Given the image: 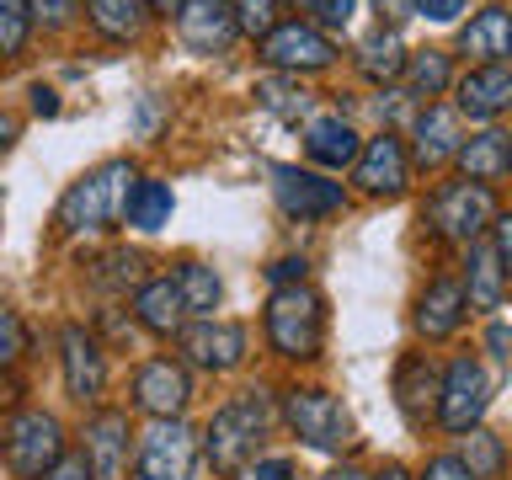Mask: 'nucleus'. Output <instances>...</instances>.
I'll return each mask as SVG.
<instances>
[{"label": "nucleus", "mask_w": 512, "mask_h": 480, "mask_svg": "<svg viewBox=\"0 0 512 480\" xmlns=\"http://www.w3.org/2000/svg\"><path fill=\"white\" fill-rule=\"evenodd\" d=\"M262 59H267V70H278V75H315V70H331L336 64V43L315 22L294 16V22H278L262 38Z\"/></svg>", "instance_id": "nucleus-9"}, {"label": "nucleus", "mask_w": 512, "mask_h": 480, "mask_svg": "<svg viewBox=\"0 0 512 480\" xmlns=\"http://www.w3.org/2000/svg\"><path fill=\"white\" fill-rule=\"evenodd\" d=\"M59 368H64V390L80 406H91L107 390V352L86 326H64L59 331Z\"/></svg>", "instance_id": "nucleus-14"}, {"label": "nucleus", "mask_w": 512, "mask_h": 480, "mask_svg": "<svg viewBox=\"0 0 512 480\" xmlns=\"http://www.w3.org/2000/svg\"><path fill=\"white\" fill-rule=\"evenodd\" d=\"M491 251H496V262H502V272H512V208L491 219Z\"/></svg>", "instance_id": "nucleus-39"}, {"label": "nucleus", "mask_w": 512, "mask_h": 480, "mask_svg": "<svg viewBox=\"0 0 512 480\" xmlns=\"http://www.w3.org/2000/svg\"><path fill=\"white\" fill-rule=\"evenodd\" d=\"M507 134L502 128H480V134H464V144H459V171H464V182H502L507 176Z\"/></svg>", "instance_id": "nucleus-24"}, {"label": "nucleus", "mask_w": 512, "mask_h": 480, "mask_svg": "<svg viewBox=\"0 0 512 480\" xmlns=\"http://www.w3.org/2000/svg\"><path fill=\"white\" fill-rule=\"evenodd\" d=\"M363 150V139H358V128H352L342 112H320V118L304 123V155L315 160V166H326V171H342L352 166Z\"/></svg>", "instance_id": "nucleus-21"}, {"label": "nucleus", "mask_w": 512, "mask_h": 480, "mask_svg": "<svg viewBox=\"0 0 512 480\" xmlns=\"http://www.w3.org/2000/svg\"><path fill=\"white\" fill-rule=\"evenodd\" d=\"M251 96H256V102H262L278 123H299V118H310V102H315V96L299 86V75H278V70L256 80V91H251Z\"/></svg>", "instance_id": "nucleus-30"}, {"label": "nucleus", "mask_w": 512, "mask_h": 480, "mask_svg": "<svg viewBox=\"0 0 512 480\" xmlns=\"http://www.w3.org/2000/svg\"><path fill=\"white\" fill-rule=\"evenodd\" d=\"M102 283L112 294H123V288H139L144 283V251H107L102 256Z\"/></svg>", "instance_id": "nucleus-35"}, {"label": "nucleus", "mask_w": 512, "mask_h": 480, "mask_svg": "<svg viewBox=\"0 0 512 480\" xmlns=\"http://www.w3.org/2000/svg\"><path fill=\"white\" fill-rule=\"evenodd\" d=\"M80 438L91 480H128V411H91Z\"/></svg>", "instance_id": "nucleus-18"}, {"label": "nucleus", "mask_w": 512, "mask_h": 480, "mask_svg": "<svg viewBox=\"0 0 512 480\" xmlns=\"http://www.w3.org/2000/svg\"><path fill=\"white\" fill-rule=\"evenodd\" d=\"M155 118H160V102H144V107H139V134H144V139L155 134Z\"/></svg>", "instance_id": "nucleus-49"}, {"label": "nucleus", "mask_w": 512, "mask_h": 480, "mask_svg": "<svg viewBox=\"0 0 512 480\" xmlns=\"http://www.w3.org/2000/svg\"><path fill=\"white\" fill-rule=\"evenodd\" d=\"M64 454V427L48 411H16L0 427V459L16 480H38L43 470H54Z\"/></svg>", "instance_id": "nucleus-6"}, {"label": "nucleus", "mask_w": 512, "mask_h": 480, "mask_svg": "<svg viewBox=\"0 0 512 480\" xmlns=\"http://www.w3.org/2000/svg\"><path fill=\"white\" fill-rule=\"evenodd\" d=\"M438 384H443V374L432 368L427 352L400 358V368H395V400H400V416H406L411 427L438 422Z\"/></svg>", "instance_id": "nucleus-19"}, {"label": "nucleus", "mask_w": 512, "mask_h": 480, "mask_svg": "<svg viewBox=\"0 0 512 480\" xmlns=\"http://www.w3.org/2000/svg\"><path fill=\"white\" fill-rule=\"evenodd\" d=\"M486 347H491L502 363H512V326H502V320H491V326H486Z\"/></svg>", "instance_id": "nucleus-45"}, {"label": "nucleus", "mask_w": 512, "mask_h": 480, "mask_svg": "<svg viewBox=\"0 0 512 480\" xmlns=\"http://www.w3.org/2000/svg\"><path fill=\"white\" fill-rule=\"evenodd\" d=\"M32 112H38V118H54V112H59V96L48 91V86H32Z\"/></svg>", "instance_id": "nucleus-48"}, {"label": "nucleus", "mask_w": 512, "mask_h": 480, "mask_svg": "<svg viewBox=\"0 0 512 480\" xmlns=\"http://www.w3.org/2000/svg\"><path fill=\"white\" fill-rule=\"evenodd\" d=\"M454 112L475 123L512 112V64H475V70L454 75Z\"/></svg>", "instance_id": "nucleus-15"}, {"label": "nucleus", "mask_w": 512, "mask_h": 480, "mask_svg": "<svg viewBox=\"0 0 512 480\" xmlns=\"http://www.w3.org/2000/svg\"><path fill=\"white\" fill-rule=\"evenodd\" d=\"M86 16H91V27L102 32V38L134 43L150 11H144V0H86Z\"/></svg>", "instance_id": "nucleus-31"}, {"label": "nucleus", "mask_w": 512, "mask_h": 480, "mask_svg": "<svg viewBox=\"0 0 512 480\" xmlns=\"http://www.w3.org/2000/svg\"><path fill=\"white\" fill-rule=\"evenodd\" d=\"M171 283H176V294H182V304H187V320H208L219 310V299H224L219 272L203 267V262H182L171 272Z\"/></svg>", "instance_id": "nucleus-29"}, {"label": "nucleus", "mask_w": 512, "mask_h": 480, "mask_svg": "<svg viewBox=\"0 0 512 480\" xmlns=\"http://www.w3.org/2000/svg\"><path fill=\"white\" fill-rule=\"evenodd\" d=\"M11 144H16V118H11V112H0V155H6Z\"/></svg>", "instance_id": "nucleus-50"}, {"label": "nucleus", "mask_w": 512, "mask_h": 480, "mask_svg": "<svg viewBox=\"0 0 512 480\" xmlns=\"http://www.w3.org/2000/svg\"><path fill=\"white\" fill-rule=\"evenodd\" d=\"M283 422L294 427L315 454H342V448H352V416H347L342 400L331 390H320V384H294V390L283 395Z\"/></svg>", "instance_id": "nucleus-4"}, {"label": "nucleus", "mask_w": 512, "mask_h": 480, "mask_svg": "<svg viewBox=\"0 0 512 480\" xmlns=\"http://www.w3.org/2000/svg\"><path fill=\"white\" fill-rule=\"evenodd\" d=\"M176 214V198H171V187L160 182V176H139L134 187H128V203H123V224L128 230H139V235H155V230H166Z\"/></svg>", "instance_id": "nucleus-26"}, {"label": "nucleus", "mask_w": 512, "mask_h": 480, "mask_svg": "<svg viewBox=\"0 0 512 480\" xmlns=\"http://www.w3.org/2000/svg\"><path fill=\"white\" fill-rule=\"evenodd\" d=\"M144 11H150V16H176V11H182V0H144Z\"/></svg>", "instance_id": "nucleus-51"}, {"label": "nucleus", "mask_w": 512, "mask_h": 480, "mask_svg": "<svg viewBox=\"0 0 512 480\" xmlns=\"http://www.w3.org/2000/svg\"><path fill=\"white\" fill-rule=\"evenodd\" d=\"M491 406V379H486V363L470 358V352H459L454 363L443 368V384H438V422L448 432H470L480 427V416Z\"/></svg>", "instance_id": "nucleus-8"}, {"label": "nucleus", "mask_w": 512, "mask_h": 480, "mask_svg": "<svg viewBox=\"0 0 512 480\" xmlns=\"http://www.w3.org/2000/svg\"><path fill=\"white\" fill-rule=\"evenodd\" d=\"M507 171H512V144H507Z\"/></svg>", "instance_id": "nucleus-55"}, {"label": "nucleus", "mask_w": 512, "mask_h": 480, "mask_svg": "<svg viewBox=\"0 0 512 480\" xmlns=\"http://www.w3.org/2000/svg\"><path fill=\"white\" fill-rule=\"evenodd\" d=\"M294 6H304V11H310V6H315V0H294Z\"/></svg>", "instance_id": "nucleus-54"}, {"label": "nucleus", "mask_w": 512, "mask_h": 480, "mask_svg": "<svg viewBox=\"0 0 512 480\" xmlns=\"http://www.w3.org/2000/svg\"><path fill=\"white\" fill-rule=\"evenodd\" d=\"M406 112H411V96L406 91H390V86L379 91V118L384 123H406Z\"/></svg>", "instance_id": "nucleus-44"}, {"label": "nucleus", "mask_w": 512, "mask_h": 480, "mask_svg": "<svg viewBox=\"0 0 512 480\" xmlns=\"http://www.w3.org/2000/svg\"><path fill=\"white\" fill-rule=\"evenodd\" d=\"M80 6L86 0H32V27H43V32H64L80 16Z\"/></svg>", "instance_id": "nucleus-37"}, {"label": "nucleus", "mask_w": 512, "mask_h": 480, "mask_svg": "<svg viewBox=\"0 0 512 480\" xmlns=\"http://www.w3.org/2000/svg\"><path fill=\"white\" fill-rule=\"evenodd\" d=\"M422 219L443 240H454V246H475V240L491 230V219H496V192L486 182H443L427 198Z\"/></svg>", "instance_id": "nucleus-5"}, {"label": "nucleus", "mask_w": 512, "mask_h": 480, "mask_svg": "<svg viewBox=\"0 0 512 480\" xmlns=\"http://www.w3.org/2000/svg\"><path fill=\"white\" fill-rule=\"evenodd\" d=\"M374 480H411V475H406V470H400V464H384V470H379Z\"/></svg>", "instance_id": "nucleus-52"}, {"label": "nucleus", "mask_w": 512, "mask_h": 480, "mask_svg": "<svg viewBox=\"0 0 512 480\" xmlns=\"http://www.w3.org/2000/svg\"><path fill=\"white\" fill-rule=\"evenodd\" d=\"M459 54L480 64H507L512 54V11L507 6H480L470 22L459 27Z\"/></svg>", "instance_id": "nucleus-22"}, {"label": "nucleus", "mask_w": 512, "mask_h": 480, "mask_svg": "<svg viewBox=\"0 0 512 480\" xmlns=\"http://www.w3.org/2000/svg\"><path fill=\"white\" fill-rule=\"evenodd\" d=\"M464 315H470V304H464V288L459 278H432L422 288V299H416V336H427V342H448Z\"/></svg>", "instance_id": "nucleus-20"}, {"label": "nucleus", "mask_w": 512, "mask_h": 480, "mask_svg": "<svg viewBox=\"0 0 512 480\" xmlns=\"http://www.w3.org/2000/svg\"><path fill=\"white\" fill-rule=\"evenodd\" d=\"M134 320L150 336H176L187 326V304L182 294H176V283L171 278H144L134 288Z\"/></svg>", "instance_id": "nucleus-23"}, {"label": "nucleus", "mask_w": 512, "mask_h": 480, "mask_svg": "<svg viewBox=\"0 0 512 480\" xmlns=\"http://www.w3.org/2000/svg\"><path fill=\"white\" fill-rule=\"evenodd\" d=\"M459 459H464V470H470L475 480H496V475L507 470V448H502V438H496V432H486V427H470V432H464Z\"/></svg>", "instance_id": "nucleus-32"}, {"label": "nucleus", "mask_w": 512, "mask_h": 480, "mask_svg": "<svg viewBox=\"0 0 512 480\" xmlns=\"http://www.w3.org/2000/svg\"><path fill=\"white\" fill-rule=\"evenodd\" d=\"M400 80H406L411 102H432V96L454 91V54H443V48H416V54H406Z\"/></svg>", "instance_id": "nucleus-27"}, {"label": "nucleus", "mask_w": 512, "mask_h": 480, "mask_svg": "<svg viewBox=\"0 0 512 480\" xmlns=\"http://www.w3.org/2000/svg\"><path fill=\"white\" fill-rule=\"evenodd\" d=\"M198 432H192L182 416H166V422H150L139 438V454H134V475L139 480H192L198 475Z\"/></svg>", "instance_id": "nucleus-7"}, {"label": "nucleus", "mask_w": 512, "mask_h": 480, "mask_svg": "<svg viewBox=\"0 0 512 480\" xmlns=\"http://www.w3.org/2000/svg\"><path fill=\"white\" fill-rule=\"evenodd\" d=\"M374 11H379V27H400L411 16V0H374Z\"/></svg>", "instance_id": "nucleus-46"}, {"label": "nucleus", "mask_w": 512, "mask_h": 480, "mask_svg": "<svg viewBox=\"0 0 512 480\" xmlns=\"http://www.w3.org/2000/svg\"><path fill=\"white\" fill-rule=\"evenodd\" d=\"M304 272H310L304 256H283V262L267 267V278H272V288H288V283H304Z\"/></svg>", "instance_id": "nucleus-43"}, {"label": "nucleus", "mask_w": 512, "mask_h": 480, "mask_svg": "<svg viewBox=\"0 0 512 480\" xmlns=\"http://www.w3.org/2000/svg\"><path fill=\"white\" fill-rule=\"evenodd\" d=\"M176 342H182V358L192 368H203V374H235L240 363H246V326H235V320H192V326L176 331Z\"/></svg>", "instance_id": "nucleus-12"}, {"label": "nucleus", "mask_w": 512, "mask_h": 480, "mask_svg": "<svg viewBox=\"0 0 512 480\" xmlns=\"http://www.w3.org/2000/svg\"><path fill=\"white\" fill-rule=\"evenodd\" d=\"M464 0H411V16H427V22H459Z\"/></svg>", "instance_id": "nucleus-41"}, {"label": "nucleus", "mask_w": 512, "mask_h": 480, "mask_svg": "<svg viewBox=\"0 0 512 480\" xmlns=\"http://www.w3.org/2000/svg\"><path fill=\"white\" fill-rule=\"evenodd\" d=\"M32 38V0H0V59H16Z\"/></svg>", "instance_id": "nucleus-33"}, {"label": "nucleus", "mask_w": 512, "mask_h": 480, "mask_svg": "<svg viewBox=\"0 0 512 480\" xmlns=\"http://www.w3.org/2000/svg\"><path fill=\"white\" fill-rule=\"evenodd\" d=\"M38 480H91V464H86V454H59V464L43 470Z\"/></svg>", "instance_id": "nucleus-42"}, {"label": "nucleus", "mask_w": 512, "mask_h": 480, "mask_svg": "<svg viewBox=\"0 0 512 480\" xmlns=\"http://www.w3.org/2000/svg\"><path fill=\"white\" fill-rule=\"evenodd\" d=\"M278 6H283V0H230L235 32H246V38H267V32L278 27Z\"/></svg>", "instance_id": "nucleus-34"}, {"label": "nucleus", "mask_w": 512, "mask_h": 480, "mask_svg": "<svg viewBox=\"0 0 512 480\" xmlns=\"http://www.w3.org/2000/svg\"><path fill=\"white\" fill-rule=\"evenodd\" d=\"M411 166H422V171H443L448 160L459 155V144H464V118L454 107H443V102H427L422 112L411 118Z\"/></svg>", "instance_id": "nucleus-16"}, {"label": "nucleus", "mask_w": 512, "mask_h": 480, "mask_svg": "<svg viewBox=\"0 0 512 480\" xmlns=\"http://www.w3.org/2000/svg\"><path fill=\"white\" fill-rule=\"evenodd\" d=\"M139 182L134 160H102L91 166L80 182H70V192L59 198L54 208V224L64 235H91V230H107V224L123 219V203H128V187Z\"/></svg>", "instance_id": "nucleus-1"}, {"label": "nucleus", "mask_w": 512, "mask_h": 480, "mask_svg": "<svg viewBox=\"0 0 512 480\" xmlns=\"http://www.w3.org/2000/svg\"><path fill=\"white\" fill-rule=\"evenodd\" d=\"M187 400H192L187 363H176V358L139 363V374H134V411H144L150 422H166V416L187 411Z\"/></svg>", "instance_id": "nucleus-13"}, {"label": "nucleus", "mask_w": 512, "mask_h": 480, "mask_svg": "<svg viewBox=\"0 0 512 480\" xmlns=\"http://www.w3.org/2000/svg\"><path fill=\"white\" fill-rule=\"evenodd\" d=\"M22 352H27V326H22V315L0 299V368H11Z\"/></svg>", "instance_id": "nucleus-36"}, {"label": "nucleus", "mask_w": 512, "mask_h": 480, "mask_svg": "<svg viewBox=\"0 0 512 480\" xmlns=\"http://www.w3.org/2000/svg\"><path fill=\"white\" fill-rule=\"evenodd\" d=\"M459 288H464V304H470V310H496V304H502L507 272H502V262H496V251L486 246V240H475L470 256H464Z\"/></svg>", "instance_id": "nucleus-25"}, {"label": "nucleus", "mask_w": 512, "mask_h": 480, "mask_svg": "<svg viewBox=\"0 0 512 480\" xmlns=\"http://www.w3.org/2000/svg\"><path fill=\"white\" fill-rule=\"evenodd\" d=\"M272 198H278V208L299 224L331 219L347 208L342 182H331V176H320V171H304V166H272Z\"/></svg>", "instance_id": "nucleus-10"}, {"label": "nucleus", "mask_w": 512, "mask_h": 480, "mask_svg": "<svg viewBox=\"0 0 512 480\" xmlns=\"http://www.w3.org/2000/svg\"><path fill=\"white\" fill-rule=\"evenodd\" d=\"M267 342L288 363L320 358V342H326V299H320L310 283L272 288V299H267Z\"/></svg>", "instance_id": "nucleus-3"}, {"label": "nucleus", "mask_w": 512, "mask_h": 480, "mask_svg": "<svg viewBox=\"0 0 512 480\" xmlns=\"http://www.w3.org/2000/svg\"><path fill=\"white\" fill-rule=\"evenodd\" d=\"M352 182H358V192H368V198H400V192L411 187V150H406V139H400L395 128L363 139L358 160H352Z\"/></svg>", "instance_id": "nucleus-11"}, {"label": "nucleus", "mask_w": 512, "mask_h": 480, "mask_svg": "<svg viewBox=\"0 0 512 480\" xmlns=\"http://www.w3.org/2000/svg\"><path fill=\"white\" fill-rule=\"evenodd\" d=\"M422 480H475V475L464 470V459H459V454H438V459H427Z\"/></svg>", "instance_id": "nucleus-40"}, {"label": "nucleus", "mask_w": 512, "mask_h": 480, "mask_svg": "<svg viewBox=\"0 0 512 480\" xmlns=\"http://www.w3.org/2000/svg\"><path fill=\"white\" fill-rule=\"evenodd\" d=\"M310 22H315L320 32H342V27L352 22V0H315V6H310Z\"/></svg>", "instance_id": "nucleus-38"}, {"label": "nucleus", "mask_w": 512, "mask_h": 480, "mask_svg": "<svg viewBox=\"0 0 512 480\" xmlns=\"http://www.w3.org/2000/svg\"><path fill=\"white\" fill-rule=\"evenodd\" d=\"M326 480H368L363 470H352V464H347V470H336V475H326Z\"/></svg>", "instance_id": "nucleus-53"}, {"label": "nucleus", "mask_w": 512, "mask_h": 480, "mask_svg": "<svg viewBox=\"0 0 512 480\" xmlns=\"http://www.w3.org/2000/svg\"><path fill=\"white\" fill-rule=\"evenodd\" d=\"M267 427H272L267 390H246V395H235L230 406H219L214 422L203 427V454L214 464V475L219 480L246 475V464L256 459V443L267 438Z\"/></svg>", "instance_id": "nucleus-2"}, {"label": "nucleus", "mask_w": 512, "mask_h": 480, "mask_svg": "<svg viewBox=\"0 0 512 480\" xmlns=\"http://www.w3.org/2000/svg\"><path fill=\"white\" fill-rule=\"evenodd\" d=\"M256 480H294V464L288 459H262L256 464Z\"/></svg>", "instance_id": "nucleus-47"}, {"label": "nucleus", "mask_w": 512, "mask_h": 480, "mask_svg": "<svg viewBox=\"0 0 512 480\" xmlns=\"http://www.w3.org/2000/svg\"><path fill=\"white\" fill-rule=\"evenodd\" d=\"M400 70H406V43H400L395 27H374L358 43V75L374 80V86H395Z\"/></svg>", "instance_id": "nucleus-28"}, {"label": "nucleus", "mask_w": 512, "mask_h": 480, "mask_svg": "<svg viewBox=\"0 0 512 480\" xmlns=\"http://www.w3.org/2000/svg\"><path fill=\"white\" fill-rule=\"evenodd\" d=\"M176 38L203 59L230 54V43L240 38L230 0H182V11H176Z\"/></svg>", "instance_id": "nucleus-17"}]
</instances>
